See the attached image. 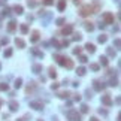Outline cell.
Masks as SVG:
<instances>
[{"mask_svg":"<svg viewBox=\"0 0 121 121\" xmlns=\"http://www.w3.org/2000/svg\"><path fill=\"white\" fill-rule=\"evenodd\" d=\"M55 58H57V61L61 64V66H66V67H69V69H72V67H73V63H72L69 58L61 57V55H55Z\"/></svg>","mask_w":121,"mask_h":121,"instance_id":"cell-1","label":"cell"},{"mask_svg":"<svg viewBox=\"0 0 121 121\" xmlns=\"http://www.w3.org/2000/svg\"><path fill=\"white\" fill-rule=\"evenodd\" d=\"M90 14H93V8H90V6H84L82 9H81V15H82V17H87V15H90Z\"/></svg>","mask_w":121,"mask_h":121,"instance_id":"cell-2","label":"cell"},{"mask_svg":"<svg viewBox=\"0 0 121 121\" xmlns=\"http://www.w3.org/2000/svg\"><path fill=\"white\" fill-rule=\"evenodd\" d=\"M30 108H34V109H43V103L42 102H31Z\"/></svg>","mask_w":121,"mask_h":121,"instance_id":"cell-3","label":"cell"},{"mask_svg":"<svg viewBox=\"0 0 121 121\" xmlns=\"http://www.w3.org/2000/svg\"><path fill=\"white\" fill-rule=\"evenodd\" d=\"M102 102L105 103V105H108V106H111V105H112V100H111V97H109V96H103V97H102Z\"/></svg>","mask_w":121,"mask_h":121,"instance_id":"cell-4","label":"cell"},{"mask_svg":"<svg viewBox=\"0 0 121 121\" xmlns=\"http://www.w3.org/2000/svg\"><path fill=\"white\" fill-rule=\"evenodd\" d=\"M69 117H70V118H73L75 121H79V114H78V112H75V111H70L69 112Z\"/></svg>","mask_w":121,"mask_h":121,"instance_id":"cell-5","label":"cell"},{"mask_svg":"<svg viewBox=\"0 0 121 121\" xmlns=\"http://www.w3.org/2000/svg\"><path fill=\"white\" fill-rule=\"evenodd\" d=\"M103 18H105V21H106L108 24H111L112 21H114V17H112L111 14H105V15H103Z\"/></svg>","mask_w":121,"mask_h":121,"instance_id":"cell-6","label":"cell"},{"mask_svg":"<svg viewBox=\"0 0 121 121\" xmlns=\"http://www.w3.org/2000/svg\"><path fill=\"white\" fill-rule=\"evenodd\" d=\"M39 40V31H33L31 34V42H38Z\"/></svg>","mask_w":121,"mask_h":121,"instance_id":"cell-7","label":"cell"},{"mask_svg":"<svg viewBox=\"0 0 121 121\" xmlns=\"http://www.w3.org/2000/svg\"><path fill=\"white\" fill-rule=\"evenodd\" d=\"M9 106H11V109H12V111H17L18 108H19V106H18V103H17V102H14V100H12V102L9 103Z\"/></svg>","mask_w":121,"mask_h":121,"instance_id":"cell-8","label":"cell"},{"mask_svg":"<svg viewBox=\"0 0 121 121\" xmlns=\"http://www.w3.org/2000/svg\"><path fill=\"white\" fill-rule=\"evenodd\" d=\"M94 88H96L97 91L103 90V84H100V82H97V81H96V82H94Z\"/></svg>","mask_w":121,"mask_h":121,"instance_id":"cell-9","label":"cell"},{"mask_svg":"<svg viewBox=\"0 0 121 121\" xmlns=\"http://www.w3.org/2000/svg\"><path fill=\"white\" fill-rule=\"evenodd\" d=\"M15 29H17L15 23H14V21H11V23H9V26H8V30H9V31H14Z\"/></svg>","mask_w":121,"mask_h":121,"instance_id":"cell-10","label":"cell"},{"mask_svg":"<svg viewBox=\"0 0 121 121\" xmlns=\"http://www.w3.org/2000/svg\"><path fill=\"white\" fill-rule=\"evenodd\" d=\"M15 43H17V46H19V48H24V45H26L23 39H17V40H15Z\"/></svg>","mask_w":121,"mask_h":121,"instance_id":"cell-11","label":"cell"},{"mask_svg":"<svg viewBox=\"0 0 121 121\" xmlns=\"http://www.w3.org/2000/svg\"><path fill=\"white\" fill-rule=\"evenodd\" d=\"M49 76L51 78H55V76H57V72H55L54 67H49Z\"/></svg>","mask_w":121,"mask_h":121,"instance_id":"cell-12","label":"cell"},{"mask_svg":"<svg viewBox=\"0 0 121 121\" xmlns=\"http://www.w3.org/2000/svg\"><path fill=\"white\" fill-rule=\"evenodd\" d=\"M72 30H73V27L69 26V27H66V29L63 30V33H64V34H69V33H72Z\"/></svg>","mask_w":121,"mask_h":121,"instance_id":"cell-13","label":"cell"},{"mask_svg":"<svg viewBox=\"0 0 121 121\" xmlns=\"http://www.w3.org/2000/svg\"><path fill=\"white\" fill-rule=\"evenodd\" d=\"M33 70H34V73H39V72L42 70V66H39V64H34V66H33Z\"/></svg>","mask_w":121,"mask_h":121,"instance_id":"cell-14","label":"cell"},{"mask_svg":"<svg viewBox=\"0 0 121 121\" xmlns=\"http://www.w3.org/2000/svg\"><path fill=\"white\" fill-rule=\"evenodd\" d=\"M85 48H87V49L90 51V52H94V45H91V43H87Z\"/></svg>","mask_w":121,"mask_h":121,"instance_id":"cell-15","label":"cell"},{"mask_svg":"<svg viewBox=\"0 0 121 121\" xmlns=\"http://www.w3.org/2000/svg\"><path fill=\"white\" fill-rule=\"evenodd\" d=\"M64 6H66V2H64V0H61V2L58 3V9H60V11H63V9H64Z\"/></svg>","mask_w":121,"mask_h":121,"instance_id":"cell-16","label":"cell"},{"mask_svg":"<svg viewBox=\"0 0 121 121\" xmlns=\"http://www.w3.org/2000/svg\"><path fill=\"white\" fill-rule=\"evenodd\" d=\"M85 29H87V30H90V31H91L93 29H94V26H93V24H91V23H85Z\"/></svg>","mask_w":121,"mask_h":121,"instance_id":"cell-17","label":"cell"},{"mask_svg":"<svg viewBox=\"0 0 121 121\" xmlns=\"http://www.w3.org/2000/svg\"><path fill=\"white\" fill-rule=\"evenodd\" d=\"M99 42H100V43H105V42H106V36H105V34L99 36Z\"/></svg>","mask_w":121,"mask_h":121,"instance_id":"cell-18","label":"cell"},{"mask_svg":"<svg viewBox=\"0 0 121 121\" xmlns=\"http://www.w3.org/2000/svg\"><path fill=\"white\" fill-rule=\"evenodd\" d=\"M100 63H102L103 66H106V64H108V58L106 57H100Z\"/></svg>","mask_w":121,"mask_h":121,"instance_id":"cell-19","label":"cell"},{"mask_svg":"<svg viewBox=\"0 0 121 121\" xmlns=\"http://www.w3.org/2000/svg\"><path fill=\"white\" fill-rule=\"evenodd\" d=\"M21 84H23V81H21V79H17V81H15V87H17V88L21 87Z\"/></svg>","mask_w":121,"mask_h":121,"instance_id":"cell-20","label":"cell"},{"mask_svg":"<svg viewBox=\"0 0 121 121\" xmlns=\"http://www.w3.org/2000/svg\"><path fill=\"white\" fill-rule=\"evenodd\" d=\"M15 11H17V14H23V8L21 6H15Z\"/></svg>","mask_w":121,"mask_h":121,"instance_id":"cell-21","label":"cell"},{"mask_svg":"<svg viewBox=\"0 0 121 121\" xmlns=\"http://www.w3.org/2000/svg\"><path fill=\"white\" fill-rule=\"evenodd\" d=\"M85 73V69H84V67H79L78 69V75H84Z\"/></svg>","mask_w":121,"mask_h":121,"instance_id":"cell-22","label":"cell"},{"mask_svg":"<svg viewBox=\"0 0 121 121\" xmlns=\"http://www.w3.org/2000/svg\"><path fill=\"white\" fill-rule=\"evenodd\" d=\"M67 96H69V93H67V91H63V93H60V97H67Z\"/></svg>","mask_w":121,"mask_h":121,"instance_id":"cell-23","label":"cell"},{"mask_svg":"<svg viewBox=\"0 0 121 121\" xmlns=\"http://www.w3.org/2000/svg\"><path fill=\"white\" fill-rule=\"evenodd\" d=\"M0 90H2V91L8 90V84H2V85H0Z\"/></svg>","mask_w":121,"mask_h":121,"instance_id":"cell-24","label":"cell"},{"mask_svg":"<svg viewBox=\"0 0 121 121\" xmlns=\"http://www.w3.org/2000/svg\"><path fill=\"white\" fill-rule=\"evenodd\" d=\"M21 31H23V33H27V31H29L27 26H21Z\"/></svg>","mask_w":121,"mask_h":121,"instance_id":"cell-25","label":"cell"},{"mask_svg":"<svg viewBox=\"0 0 121 121\" xmlns=\"http://www.w3.org/2000/svg\"><path fill=\"white\" fill-rule=\"evenodd\" d=\"M90 67H91V69H93V70H99V66H97V64H91V66H90Z\"/></svg>","mask_w":121,"mask_h":121,"instance_id":"cell-26","label":"cell"},{"mask_svg":"<svg viewBox=\"0 0 121 121\" xmlns=\"http://www.w3.org/2000/svg\"><path fill=\"white\" fill-rule=\"evenodd\" d=\"M11 54H12V51H11V49H8V51H5V57H9Z\"/></svg>","mask_w":121,"mask_h":121,"instance_id":"cell-27","label":"cell"},{"mask_svg":"<svg viewBox=\"0 0 121 121\" xmlns=\"http://www.w3.org/2000/svg\"><path fill=\"white\" fill-rule=\"evenodd\" d=\"M79 61H81V63H85V61H87V57H84V55H82V57L79 58Z\"/></svg>","mask_w":121,"mask_h":121,"instance_id":"cell-28","label":"cell"},{"mask_svg":"<svg viewBox=\"0 0 121 121\" xmlns=\"http://www.w3.org/2000/svg\"><path fill=\"white\" fill-rule=\"evenodd\" d=\"M73 52H75V54H79V52H81V48H76V49H73Z\"/></svg>","mask_w":121,"mask_h":121,"instance_id":"cell-29","label":"cell"},{"mask_svg":"<svg viewBox=\"0 0 121 121\" xmlns=\"http://www.w3.org/2000/svg\"><path fill=\"white\" fill-rule=\"evenodd\" d=\"M88 111V106H85V105H84V106H82V112H87Z\"/></svg>","mask_w":121,"mask_h":121,"instance_id":"cell-30","label":"cell"},{"mask_svg":"<svg viewBox=\"0 0 121 121\" xmlns=\"http://www.w3.org/2000/svg\"><path fill=\"white\" fill-rule=\"evenodd\" d=\"M52 3V0H45V5H51Z\"/></svg>","mask_w":121,"mask_h":121,"instance_id":"cell-31","label":"cell"},{"mask_svg":"<svg viewBox=\"0 0 121 121\" xmlns=\"http://www.w3.org/2000/svg\"><path fill=\"white\" fill-rule=\"evenodd\" d=\"M91 121H99V120L97 118H91Z\"/></svg>","mask_w":121,"mask_h":121,"instance_id":"cell-32","label":"cell"},{"mask_svg":"<svg viewBox=\"0 0 121 121\" xmlns=\"http://www.w3.org/2000/svg\"><path fill=\"white\" fill-rule=\"evenodd\" d=\"M2 103H3V102H2V100H0V105H2Z\"/></svg>","mask_w":121,"mask_h":121,"instance_id":"cell-33","label":"cell"},{"mask_svg":"<svg viewBox=\"0 0 121 121\" xmlns=\"http://www.w3.org/2000/svg\"><path fill=\"white\" fill-rule=\"evenodd\" d=\"M39 121H40V120H39Z\"/></svg>","mask_w":121,"mask_h":121,"instance_id":"cell-34","label":"cell"}]
</instances>
